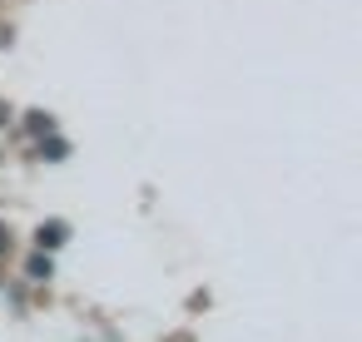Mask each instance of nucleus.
<instances>
[{
	"mask_svg": "<svg viewBox=\"0 0 362 342\" xmlns=\"http://www.w3.org/2000/svg\"><path fill=\"white\" fill-rule=\"evenodd\" d=\"M65 233H70L65 223H40V248H60V243H65Z\"/></svg>",
	"mask_w": 362,
	"mask_h": 342,
	"instance_id": "1",
	"label": "nucleus"
},
{
	"mask_svg": "<svg viewBox=\"0 0 362 342\" xmlns=\"http://www.w3.org/2000/svg\"><path fill=\"white\" fill-rule=\"evenodd\" d=\"M30 273H35V278H45V273H50V258H45V253H40V258H30Z\"/></svg>",
	"mask_w": 362,
	"mask_h": 342,
	"instance_id": "2",
	"label": "nucleus"
},
{
	"mask_svg": "<svg viewBox=\"0 0 362 342\" xmlns=\"http://www.w3.org/2000/svg\"><path fill=\"white\" fill-rule=\"evenodd\" d=\"M11 248V228H0V253H6Z\"/></svg>",
	"mask_w": 362,
	"mask_h": 342,
	"instance_id": "3",
	"label": "nucleus"
},
{
	"mask_svg": "<svg viewBox=\"0 0 362 342\" xmlns=\"http://www.w3.org/2000/svg\"><path fill=\"white\" fill-rule=\"evenodd\" d=\"M0 124H6V105H0Z\"/></svg>",
	"mask_w": 362,
	"mask_h": 342,
	"instance_id": "4",
	"label": "nucleus"
}]
</instances>
